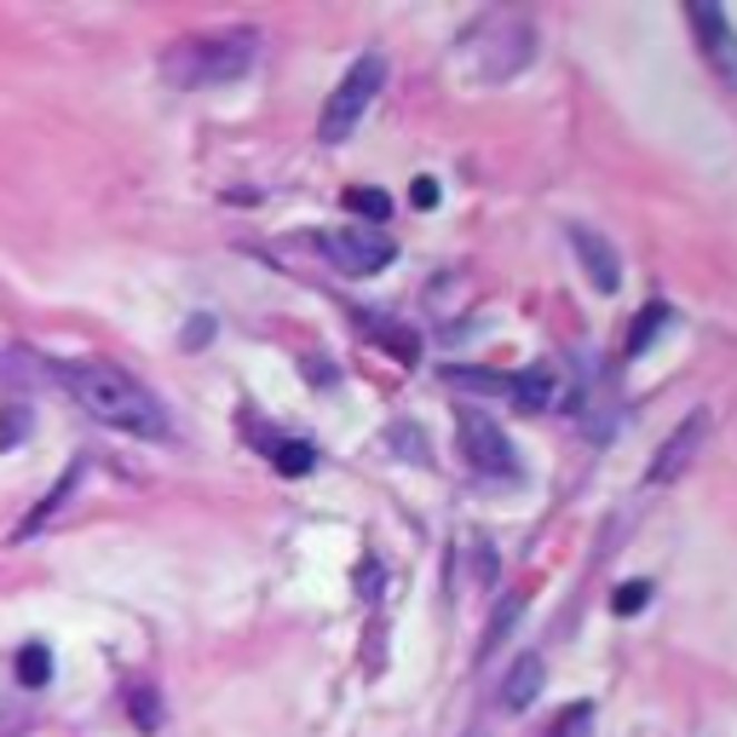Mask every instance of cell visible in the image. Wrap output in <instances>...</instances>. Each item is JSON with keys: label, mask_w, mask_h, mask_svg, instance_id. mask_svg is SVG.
<instances>
[{"label": "cell", "mask_w": 737, "mask_h": 737, "mask_svg": "<svg viewBox=\"0 0 737 737\" xmlns=\"http://www.w3.org/2000/svg\"><path fill=\"white\" fill-rule=\"evenodd\" d=\"M58 386L70 392L98 426L132 432V439H167V432H174V421H167V410H161V397L145 381H132L127 368L105 363V357L58 363Z\"/></svg>", "instance_id": "cell-1"}, {"label": "cell", "mask_w": 737, "mask_h": 737, "mask_svg": "<svg viewBox=\"0 0 737 737\" xmlns=\"http://www.w3.org/2000/svg\"><path fill=\"white\" fill-rule=\"evenodd\" d=\"M259 58V36L254 29H219V36H185L161 52V76L167 87H225V81H243Z\"/></svg>", "instance_id": "cell-2"}, {"label": "cell", "mask_w": 737, "mask_h": 737, "mask_svg": "<svg viewBox=\"0 0 737 737\" xmlns=\"http://www.w3.org/2000/svg\"><path fill=\"white\" fill-rule=\"evenodd\" d=\"M466 52H473L484 81H508L535 52V23L524 12H490V18H479L473 36H466Z\"/></svg>", "instance_id": "cell-3"}, {"label": "cell", "mask_w": 737, "mask_h": 737, "mask_svg": "<svg viewBox=\"0 0 737 737\" xmlns=\"http://www.w3.org/2000/svg\"><path fill=\"white\" fill-rule=\"evenodd\" d=\"M381 87H386V58H381V52L357 58L352 70L341 76V87L328 92V105H323V121H317L323 145H341V139H352V132H357V121L368 116V105H375V92H381Z\"/></svg>", "instance_id": "cell-4"}, {"label": "cell", "mask_w": 737, "mask_h": 737, "mask_svg": "<svg viewBox=\"0 0 737 737\" xmlns=\"http://www.w3.org/2000/svg\"><path fill=\"white\" fill-rule=\"evenodd\" d=\"M455 444L466 455V466L484 479H508L513 473V444H508V432H501L484 410H461L455 421Z\"/></svg>", "instance_id": "cell-5"}, {"label": "cell", "mask_w": 737, "mask_h": 737, "mask_svg": "<svg viewBox=\"0 0 737 737\" xmlns=\"http://www.w3.org/2000/svg\"><path fill=\"white\" fill-rule=\"evenodd\" d=\"M323 254L341 265L346 277H368V272H381V265H392L397 243L386 237L381 225H341V230H328V237H323Z\"/></svg>", "instance_id": "cell-6"}, {"label": "cell", "mask_w": 737, "mask_h": 737, "mask_svg": "<svg viewBox=\"0 0 737 737\" xmlns=\"http://www.w3.org/2000/svg\"><path fill=\"white\" fill-rule=\"evenodd\" d=\"M686 23H691V36H697V52L709 58V70L737 92V29L720 7H686Z\"/></svg>", "instance_id": "cell-7"}, {"label": "cell", "mask_w": 737, "mask_h": 737, "mask_svg": "<svg viewBox=\"0 0 737 737\" xmlns=\"http://www.w3.org/2000/svg\"><path fill=\"white\" fill-rule=\"evenodd\" d=\"M702 439H709V410H691L675 432L662 439V450H657V461L646 466V484L657 490V484H675L686 466H691V455L702 450Z\"/></svg>", "instance_id": "cell-8"}, {"label": "cell", "mask_w": 737, "mask_h": 737, "mask_svg": "<svg viewBox=\"0 0 737 737\" xmlns=\"http://www.w3.org/2000/svg\"><path fill=\"white\" fill-rule=\"evenodd\" d=\"M571 248H577L582 272H588V283H593L599 294H611V288L622 283V259H617V248L599 237L593 225H571Z\"/></svg>", "instance_id": "cell-9"}, {"label": "cell", "mask_w": 737, "mask_h": 737, "mask_svg": "<svg viewBox=\"0 0 737 737\" xmlns=\"http://www.w3.org/2000/svg\"><path fill=\"white\" fill-rule=\"evenodd\" d=\"M542 686H548V662L535 657V651H524L513 668H508V680H501V691H495V702L508 715H519V709H530L535 697H542Z\"/></svg>", "instance_id": "cell-10"}, {"label": "cell", "mask_w": 737, "mask_h": 737, "mask_svg": "<svg viewBox=\"0 0 737 737\" xmlns=\"http://www.w3.org/2000/svg\"><path fill=\"white\" fill-rule=\"evenodd\" d=\"M559 368L553 363H530V368H519V375L508 381V392H513V404L524 410V415H542V410H553V397H559Z\"/></svg>", "instance_id": "cell-11"}, {"label": "cell", "mask_w": 737, "mask_h": 737, "mask_svg": "<svg viewBox=\"0 0 737 737\" xmlns=\"http://www.w3.org/2000/svg\"><path fill=\"white\" fill-rule=\"evenodd\" d=\"M248 439H259L265 461H272L277 473H288V479H306L312 466H317V450H312L306 439H277V432H259L254 421H248Z\"/></svg>", "instance_id": "cell-12"}, {"label": "cell", "mask_w": 737, "mask_h": 737, "mask_svg": "<svg viewBox=\"0 0 737 737\" xmlns=\"http://www.w3.org/2000/svg\"><path fill=\"white\" fill-rule=\"evenodd\" d=\"M357 328L368 334V341H381L392 357H404V363H415V352H421V341L410 328H392V323H381V317H368V312H357Z\"/></svg>", "instance_id": "cell-13"}, {"label": "cell", "mask_w": 737, "mask_h": 737, "mask_svg": "<svg viewBox=\"0 0 737 737\" xmlns=\"http://www.w3.org/2000/svg\"><path fill=\"white\" fill-rule=\"evenodd\" d=\"M52 680V651L41 646V640H29L23 651H18V686H29V691H41Z\"/></svg>", "instance_id": "cell-14"}, {"label": "cell", "mask_w": 737, "mask_h": 737, "mask_svg": "<svg viewBox=\"0 0 737 737\" xmlns=\"http://www.w3.org/2000/svg\"><path fill=\"white\" fill-rule=\"evenodd\" d=\"M662 323H668V306H662V299H657V306H646L640 317H633V328H628V341H622V352L628 357H640L651 341H657V334H662Z\"/></svg>", "instance_id": "cell-15"}, {"label": "cell", "mask_w": 737, "mask_h": 737, "mask_svg": "<svg viewBox=\"0 0 737 737\" xmlns=\"http://www.w3.org/2000/svg\"><path fill=\"white\" fill-rule=\"evenodd\" d=\"M76 479H81V466H70V473H63V479H58V484L47 490V501H41V508H36V513H29V519H23V530H18V535H36V530H41V524H47V519H52V513L63 508V501H70V490H76Z\"/></svg>", "instance_id": "cell-16"}, {"label": "cell", "mask_w": 737, "mask_h": 737, "mask_svg": "<svg viewBox=\"0 0 737 737\" xmlns=\"http://www.w3.org/2000/svg\"><path fill=\"white\" fill-rule=\"evenodd\" d=\"M341 203H346V208H352V214H357L363 225H368V219H375V225H381V219L392 214V203H386V190H363V185H352V190L341 196Z\"/></svg>", "instance_id": "cell-17"}, {"label": "cell", "mask_w": 737, "mask_h": 737, "mask_svg": "<svg viewBox=\"0 0 737 737\" xmlns=\"http://www.w3.org/2000/svg\"><path fill=\"white\" fill-rule=\"evenodd\" d=\"M599 715H593V702H571L559 720H553V737H593Z\"/></svg>", "instance_id": "cell-18"}, {"label": "cell", "mask_w": 737, "mask_h": 737, "mask_svg": "<svg viewBox=\"0 0 737 737\" xmlns=\"http://www.w3.org/2000/svg\"><path fill=\"white\" fill-rule=\"evenodd\" d=\"M127 709H132V720H139V731H156L161 726V702H156L150 686H127Z\"/></svg>", "instance_id": "cell-19"}, {"label": "cell", "mask_w": 737, "mask_h": 737, "mask_svg": "<svg viewBox=\"0 0 737 737\" xmlns=\"http://www.w3.org/2000/svg\"><path fill=\"white\" fill-rule=\"evenodd\" d=\"M18 439H29V404H7V410H0V450H12Z\"/></svg>", "instance_id": "cell-20"}, {"label": "cell", "mask_w": 737, "mask_h": 737, "mask_svg": "<svg viewBox=\"0 0 737 737\" xmlns=\"http://www.w3.org/2000/svg\"><path fill=\"white\" fill-rule=\"evenodd\" d=\"M611 606H617V617H633V611H646V606H651V582H622Z\"/></svg>", "instance_id": "cell-21"}, {"label": "cell", "mask_w": 737, "mask_h": 737, "mask_svg": "<svg viewBox=\"0 0 737 737\" xmlns=\"http://www.w3.org/2000/svg\"><path fill=\"white\" fill-rule=\"evenodd\" d=\"M392 444L404 450V461H426V439H421V432H410V426H392Z\"/></svg>", "instance_id": "cell-22"}, {"label": "cell", "mask_w": 737, "mask_h": 737, "mask_svg": "<svg viewBox=\"0 0 737 737\" xmlns=\"http://www.w3.org/2000/svg\"><path fill=\"white\" fill-rule=\"evenodd\" d=\"M513 617H519V593H513V599H508V606H501V611L490 617V628H484V651H495V640H501V628H508Z\"/></svg>", "instance_id": "cell-23"}, {"label": "cell", "mask_w": 737, "mask_h": 737, "mask_svg": "<svg viewBox=\"0 0 737 737\" xmlns=\"http://www.w3.org/2000/svg\"><path fill=\"white\" fill-rule=\"evenodd\" d=\"M410 203H415V208H439V185H432V179H415Z\"/></svg>", "instance_id": "cell-24"}, {"label": "cell", "mask_w": 737, "mask_h": 737, "mask_svg": "<svg viewBox=\"0 0 737 737\" xmlns=\"http://www.w3.org/2000/svg\"><path fill=\"white\" fill-rule=\"evenodd\" d=\"M208 334H214V323H208V317H196V323H190V334H185V346H203Z\"/></svg>", "instance_id": "cell-25"}, {"label": "cell", "mask_w": 737, "mask_h": 737, "mask_svg": "<svg viewBox=\"0 0 737 737\" xmlns=\"http://www.w3.org/2000/svg\"><path fill=\"white\" fill-rule=\"evenodd\" d=\"M466 737H484V731H466Z\"/></svg>", "instance_id": "cell-26"}]
</instances>
